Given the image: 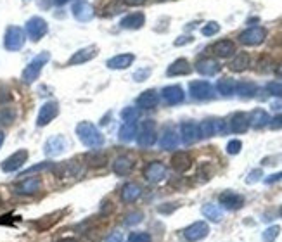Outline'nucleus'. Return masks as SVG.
I'll list each match as a JSON object with an SVG mask.
<instances>
[{
    "label": "nucleus",
    "mask_w": 282,
    "mask_h": 242,
    "mask_svg": "<svg viewBox=\"0 0 282 242\" xmlns=\"http://www.w3.org/2000/svg\"><path fill=\"white\" fill-rule=\"evenodd\" d=\"M275 73H277V76H282V61L277 64V68H275Z\"/></svg>",
    "instance_id": "bf43d9fd"
},
{
    "label": "nucleus",
    "mask_w": 282,
    "mask_h": 242,
    "mask_svg": "<svg viewBox=\"0 0 282 242\" xmlns=\"http://www.w3.org/2000/svg\"><path fill=\"white\" fill-rule=\"evenodd\" d=\"M142 218H144L142 211H133V213H130V215H127V218H125V225H127V227H133V225L140 223Z\"/></svg>",
    "instance_id": "37998d69"
},
{
    "label": "nucleus",
    "mask_w": 282,
    "mask_h": 242,
    "mask_svg": "<svg viewBox=\"0 0 282 242\" xmlns=\"http://www.w3.org/2000/svg\"><path fill=\"white\" fill-rule=\"evenodd\" d=\"M201 213H203L206 218L211 220V222H215V223H218V222L224 220V211H222L217 204H204V206L201 208Z\"/></svg>",
    "instance_id": "72a5a7b5"
},
{
    "label": "nucleus",
    "mask_w": 282,
    "mask_h": 242,
    "mask_svg": "<svg viewBox=\"0 0 282 242\" xmlns=\"http://www.w3.org/2000/svg\"><path fill=\"white\" fill-rule=\"evenodd\" d=\"M77 135L85 147L97 149L104 144V135L99 132V128L95 127V125L90 123V121H82V123L77 125Z\"/></svg>",
    "instance_id": "f257e3e1"
},
{
    "label": "nucleus",
    "mask_w": 282,
    "mask_h": 242,
    "mask_svg": "<svg viewBox=\"0 0 282 242\" xmlns=\"http://www.w3.org/2000/svg\"><path fill=\"white\" fill-rule=\"evenodd\" d=\"M137 107L138 109H154L159 104V94L156 90H146L137 97Z\"/></svg>",
    "instance_id": "aec40b11"
},
{
    "label": "nucleus",
    "mask_w": 282,
    "mask_h": 242,
    "mask_svg": "<svg viewBox=\"0 0 282 242\" xmlns=\"http://www.w3.org/2000/svg\"><path fill=\"white\" fill-rule=\"evenodd\" d=\"M159 147L165 149V151H173L179 147V135H177L175 128L166 127L161 132V139H159Z\"/></svg>",
    "instance_id": "4be33fe9"
},
{
    "label": "nucleus",
    "mask_w": 282,
    "mask_h": 242,
    "mask_svg": "<svg viewBox=\"0 0 282 242\" xmlns=\"http://www.w3.org/2000/svg\"><path fill=\"white\" fill-rule=\"evenodd\" d=\"M61 215V213H54V215H50V216H44V218L40 220V222H37V227L39 228H42V230H44V228H49L50 225H54L57 222V216Z\"/></svg>",
    "instance_id": "79ce46f5"
},
{
    "label": "nucleus",
    "mask_w": 282,
    "mask_h": 242,
    "mask_svg": "<svg viewBox=\"0 0 282 242\" xmlns=\"http://www.w3.org/2000/svg\"><path fill=\"white\" fill-rule=\"evenodd\" d=\"M16 119V111L12 107H4L0 109V127H9Z\"/></svg>",
    "instance_id": "e433bc0d"
},
{
    "label": "nucleus",
    "mask_w": 282,
    "mask_h": 242,
    "mask_svg": "<svg viewBox=\"0 0 282 242\" xmlns=\"http://www.w3.org/2000/svg\"><path fill=\"white\" fill-rule=\"evenodd\" d=\"M220 31V24L217 23V21H209V23H206L203 28H201V33H203L204 36H213L217 35V33Z\"/></svg>",
    "instance_id": "ea45409f"
},
{
    "label": "nucleus",
    "mask_w": 282,
    "mask_h": 242,
    "mask_svg": "<svg viewBox=\"0 0 282 242\" xmlns=\"http://www.w3.org/2000/svg\"><path fill=\"white\" fill-rule=\"evenodd\" d=\"M250 128V116L246 112H235L230 118V130L234 133H246Z\"/></svg>",
    "instance_id": "c85d7f7f"
},
{
    "label": "nucleus",
    "mask_w": 282,
    "mask_h": 242,
    "mask_svg": "<svg viewBox=\"0 0 282 242\" xmlns=\"http://www.w3.org/2000/svg\"><path fill=\"white\" fill-rule=\"evenodd\" d=\"M191 71H192L191 62H189L187 59H184V57H180V59L173 61L170 66H168L166 74L168 76H185V74H189Z\"/></svg>",
    "instance_id": "bb28decb"
},
{
    "label": "nucleus",
    "mask_w": 282,
    "mask_h": 242,
    "mask_svg": "<svg viewBox=\"0 0 282 242\" xmlns=\"http://www.w3.org/2000/svg\"><path fill=\"white\" fill-rule=\"evenodd\" d=\"M0 206H2V197H0Z\"/></svg>",
    "instance_id": "0e129e2a"
},
{
    "label": "nucleus",
    "mask_w": 282,
    "mask_h": 242,
    "mask_svg": "<svg viewBox=\"0 0 282 242\" xmlns=\"http://www.w3.org/2000/svg\"><path fill=\"white\" fill-rule=\"evenodd\" d=\"M268 127H270L272 130H280L282 128V114H277L275 118H272L270 123H268Z\"/></svg>",
    "instance_id": "3c124183"
},
{
    "label": "nucleus",
    "mask_w": 282,
    "mask_h": 242,
    "mask_svg": "<svg viewBox=\"0 0 282 242\" xmlns=\"http://www.w3.org/2000/svg\"><path fill=\"white\" fill-rule=\"evenodd\" d=\"M137 123L135 121H125L123 125H121L120 132H118V139L121 142H130L133 140V137H137Z\"/></svg>",
    "instance_id": "473e14b6"
},
{
    "label": "nucleus",
    "mask_w": 282,
    "mask_h": 242,
    "mask_svg": "<svg viewBox=\"0 0 282 242\" xmlns=\"http://www.w3.org/2000/svg\"><path fill=\"white\" fill-rule=\"evenodd\" d=\"M208 233H209L208 223L206 222H194L184 230V237H185V240L187 242H197V240H203L204 237H208Z\"/></svg>",
    "instance_id": "f8f14e48"
},
{
    "label": "nucleus",
    "mask_w": 282,
    "mask_h": 242,
    "mask_svg": "<svg viewBox=\"0 0 282 242\" xmlns=\"http://www.w3.org/2000/svg\"><path fill=\"white\" fill-rule=\"evenodd\" d=\"M121 118L123 121H135L138 118V107H125L121 111Z\"/></svg>",
    "instance_id": "c03bdc74"
},
{
    "label": "nucleus",
    "mask_w": 282,
    "mask_h": 242,
    "mask_svg": "<svg viewBox=\"0 0 282 242\" xmlns=\"http://www.w3.org/2000/svg\"><path fill=\"white\" fill-rule=\"evenodd\" d=\"M235 85H237V82L232 80V78H222V80L217 83V89L222 95L230 97V95L235 94Z\"/></svg>",
    "instance_id": "c9c22d12"
},
{
    "label": "nucleus",
    "mask_w": 282,
    "mask_h": 242,
    "mask_svg": "<svg viewBox=\"0 0 282 242\" xmlns=\"http://www.w3.org/2000/svg\"><path fill=\"white\" fill-rule=\"evenodd\" d=\"M140 194H142V187L135 182H128L121 187L120 197H121V201L123 203H133L140 197Z\"/></svg>",
    "instance_id": "b1692460"
},
{
    "label": "nucleus",
    "mask_w": 282,
    "mask_h": 242,
    "mask_svg": "<svg viewBox=\"0 0 282 242\" xmlns=\"http://www.w3.org/2000/svg\"><path fill=\"white\" fill-rule=\"evenodd\" d=\"M106 242H123V233H121V232H113L111 235L106 239Z\"/></svg>",
    "instance_id": "864d4df0"
},
{
    "label": "nucleus",
    "mask_w": 282,
    "mask_h": 242,
    "mask_svg": "<svg viewBox=\"0 0 282 242\" xmlns=\"http://www.w3.org/2000/svg\"><path fill=\"white\" fill-rule=\"evenodd\" d=\"M149 76H151V68H142V69H138V71L133 73V80L138 82V83L147 80Z\"/></svg>",
    "instance_id": "de8ad7c7"
},
{
    "label": "nucleus",
    "mask_w": 282,
    "mask_h": 242,
    "mask_svg": "<svg viewBox=\"0 0 282 242\" xmlns=\"http://www.w3.org/2000/svg\"><path fill=\"white\" fill-rule=\"evenodd\" d=\"M250 62H251L250 54H248V52H239V54H235V57L230 61L229 68L232 71H235V73H241V71L250 68Z\"/></svg>",
    "instance_id": "2f4dec72"
},
{
    "label": "nucleus",
    "mask_w": 282,
    "mask_h": 242,
    "mask_svg": "<svg viewBox=\"0 0 282 242\" xmlns=\"http://www.w3.org/2000/svg\"><path fill=\"white\" fill-rule=\"evenodd\" d=\"M161 97L168 106H177V104H180L185 99V94H184L182 87L170 85V87H165V89L161 90Z\"/></svg>",
    "instance_id": "6ab92c4d"
},
{
    "label": "nucleus",
    "mask_w": 282,
    "mask_h": 242,
    "mask_svg": "<svg viewBox=\"0 0 282 242\" xmlns=\"http://www.w3.org/2000/svg\"><path fill=\"white\" fill-rule=\"evenodd\" d=\"M180 135H182L184 144H187V145L194 144V142L201 139L199 125L192 123V121H184V123L180 125Z\"/></svg>",
    "instance_id": "a211bd4d"
},
{
    "label": "nucleus",
    "mask_w": 282,
    "mask_h": 242,
    "mask_svg": "<svg viewBox=\"0 0 282 242\" xmlns=\"http://www.w3.org/2000/svg\"><path fill=\"white\" fill-rule=\"evenodd\" d=\"M97 47L95 45H88V47H83V49H80V51H77L73 54V56L69 57V61H68V64L69 66H78V64H85V62L88 61H92L94 57H97Z\"/></svg>",
    "instance_id": "2eb2a0df"
},
{
    "label": "nucleus",
    "mask_w": 282,
    "mask_h": 242,
    "mask_svg": "<svg viewBox=\"0 0 282 242\" xmlns=\"http://www.w3.org/2000/svg\"><path fill=\"white\" fill-rule=\"evenodd\" d=\"M144 178L149 183H159L166 178V166L161 161H153L144 168Z\"/></svg>",
    "instance_id": "9b49d317"
},
{
    "label": "nucleus",
    "mask_w": 282,
    "mask_h": 242,
    "mask_svg": "<svg viewBox=\"0 0 282 242\" xmlns=\"http://www.w3.org/2000/svg\"><path fill=\"white\" fill-rule=\"evenodd\" d=\"M127 240L128 242H153V237L147 232H132Z\"/></svg>",
    "instance_id": "a19ab883"
},
{
    "label": "nucleus",
    "mask_w": 282,
    "mask_h": 242,
    "mask_svg": "<svg viewBox=\"0 0 282 242\" xmlns=\"http://www.w3.org/2000/svg\"><path fill=\"white\" fill-rule=\"evenodd\" d=\"M159 2H166V0H159Z\"/></svg>",
    "instance_id": "69168bd1"
},
{
    "label": "nucleus",
    "mask_w": 282,
    "mask_h": 242,
    "mask_svg": "<svg viewBox=\"0 0 282 242\" xmlns=\"http://www.w3.org/2000/svg\"><path fill=\"white\" fill-rule=\"evenodd\" d=\"M144 24H146V16L142 12H133V14L125 16L120 21V26L123 30H140Z\"/></svg>",
    "instance_id": "393cba45"
},
{
    "label": "nucleus",
    "mask_w": 282,
    "mask_h": 242,
    "mask_svg": "<svg viewBox=\"0 0 282 242\" xmlns=\"http://www.w3.org/2000/svg\"><path fill=\"white\" fill-rule=\"evenodd\" d=\"M279 215L282 216V206H280V210H279Z\"/></svg>",
    "instance_id": "e2e57ef3"
},
{
    "label": "nucleus",
    "mask_w": 282,
    "mask_h": 242,
    "mask_svg": "<svg viewBox=\"0 0 282 242\" xmlns=\"http://www.w3.org/2000/svg\"><path fill=\"white\" fill-rule=\"evenodd\" d=\"M4 140H6V135H4V132H0V147L4 145Z\"/></svg>",
    "instance_id": "052dcab7"
},
{
    "label": "nucleus",
    "mask_w": 282,
    "mask_h": 242,
    "mask_svg": "<svg viewBox=\"0 0 282 242\" xmlns=\"http://www.w3.org/2000/svg\"><path fill=\"white\" fill-rule=\"evenodd\" d=\"M50 61V54L49 52H40L37 57H33L31 62L26 66V68L23 69V74H21V78H23L24 83H33L37 80V78L40 76L42 69H44V66L47 64Z\"/></svg>",
    "instance_id": "f03ea898"
},
{
    "label": "nucleus",
    "mask_w": 282,
    "mask_h": 242,
    "mask_svg": "<svg viewBox=\"0 0 282 242\" xmlns=\"http://www.w3.org/2000/svg\"><path fill=\"white\" fill-rule=\"evenodd\" d=\"M241 149H242V142L237 140V139L230 140L229 144H227V152H229L230 156H235V154H239V152H241Z\"/></svg>",
    "instance_id": "49530a36"
},
{
    "label": "nucleus",
    "mask_w": 282,
    "mask_h": 242,
    "mask_svg": "<svg viewBox=\"0 0 282 242\" xmlns=\"http://www.w3.org/2000/svg\"><path fill=\"white\" fill-rule=\"evenodd\" d=\"M211 51L217 57L227 59V57H230L235 54V44L232 40H218L217 44L211 45Z\"/></svg>",
    "instance_id": "a878e982"
},
{
    "label": "nucleus",
    "mask_w": 282,
    "mask_h": 242,
    "mask_svg": "<svg viewBox=\"0 0 282 242\" xmlns=\"http://www.w3.org/2000/svg\"><path fill=\"white\" fill-rule=\"evenodd\" d=\"M68 0H54V4H57V6H62V4H66Z\"/></svg>",
    "instance_id": "680f3d73"
},
{
    "label": "nucleus",
    "mask_w": 282,
    "mask_h": 242,
    "mask_svg": "<svg viewBox=\"0 0 282 242\" xmlns=\"http://www.w3.org/2000/svg\"><path fill=\"white\" fill-rule=\"evenodd\" d=\"M262 177H263V172H262V170H253V172L248 175L246 183H256Z\"/></svg>",
    "instance_id": "8fccbe9b"
},
{
    "label": "nucleus",
    "mask_w": 282,
    "mask_h": 242,
    "mask_svg": "<svg viewBox=\"0 0 282 242\" xmlns=\"http://www.w3.org/2000/svg\"><path fill=\"white\" fill-rule=\"evenodd\" d=\"M268 123H270V116H268L267 111H263V109H255V111L250 114V127L256 128V130H258V128L267 127Z\"/></svg>",
    "instance_id": "7c9ffc66"
},
{
    "label": "nucleus",
    "mask_w": 282,
    "mask_h": 242,
    "mask_svg": "<svg viewBox=\"0 0 282 242\" xmlns=\"http://www.w3.org/2000/svg\"><path fill=\"white\" fill-rule=\"evenodd\" d=\"M87 161H88V165H92V166H95V168H99V166L106 165L108 157L104 156V154L92 152V154H88V156H87Z\"/></svg>",
    "instance_id": "4c0bfd02"
},
{
    "label": "nucleus",
    "mask_w": 282,
    "mask_h": 242,
    "mask_svg": "<svg viewBox=\"0 0 282 242\" xmlns=\"http://www.w3.org/2000/svg\"><path fill=\"white\" fill-rule=\"evenodd\" d=\"M133 170V161L128 156H118L115 163H113V172L120 177H127Z\"/></svg>",
    "instance_id": "c756f323"
},
{
    "label": "nucleus",
    "mask_w": 282,
    "mask_h": 242,
    "mask_svg": "<svg viewBox=\"0 0 282 242\" xmlns=\"http://www.w3.org/2000/svg\"><path fill=\"white\" fill-rule=\"evenodd\" d=\"M256 85L253 82H241L235 85V94H239V97L241 99H251L255 97L256 94Z\"/></svg>",
    "instance_id": "f704fd0d"
},
{
    "label": "nucleus",
    "mask_w": 282,
    "mask_h": 242,
    "mask_svg": "<svg viewBox=\"0 0 282 242\" xmlns=\"http://www.w3.org/2000/svg\"><path fill=\"white\" fill-rule=\"evenodd\" d=\"M218 201H220V204L225 208V210H230V211L241 210V208L244 206V197H242L241 194H237V192H232V190L222 192L220 197H218Z\"/></svg>",
    "instance_id": "4468645a"
},
{
    "label": "nucleus",
    "mask_w": 282,
    "mask_h": 242,
    "mask_svg": "<svg viewBox=\"0 0 282 242\" xmlns=\"http://www.w3.org/2000/svg\"><path fill=\"white\" fill-rule=\"evenodd\" d=\"M24 42H26V35L21 30L19 26H9L4 35V47L9 52L21 51L24 47Z\"/></svg>",
    "instance_id": "7ed1b4c3"
},
{
    "label": "nucleus",
    "mask_w": 282,
    "mask_h": 242,
    "mask_svg": "<svg viewBox=\"0 0 282 242\" xmlns=\"http://www.w3.org/2000/svg\"><path fill=\"white\" fill-rule=\"evenodd\" d=\"M47 31H49L47 21L40 18V16H33V18H29L26 21V33L31 42H40L47 35Z\"/></svg>",
    "instance_id": "20e7f679"
},
{
    "label": "nucleus",
    "mask_w": 282,
    "mask_h": 242,
    "mask_svg": "<svg viewBox=\"0 0 282 242\" xmlns=\"http://www.w3.org/2000/svg\"><path fill=\"white\" fill-rule=\"evenodd\" d=\"M196 71L203 76H213L220 71V64H218L217 59H211V57H204V59H199L196 62Z\"/></svg>",
    "instance_id": "5701e85b"
},
{
    "label": "nucleus",
    "mask_w": 282,
    "mask_h": 242,
    "mask_svg": "<svg viewBox=\"0 0 282 242\" xmlns=\"http://www.w3.org/2000/svg\"><path fill=\"white\" fill-rule=\"evenodd\" d=\"M73 16L75 19L80 21V23H88L94 18V7L87 2V0H77L73 4Z\"/></svg>",
    "instance_id": "dca6fc26"
},
{
    "label": "nucleus",
    "mask_w": 282,
    "mask_h": 242,
    "mask_svg": "<svg viewBox=\"0 0 282 242\" xmlns=\"http://www.w3.org/2000/svg\"><path fill=\"white\" fill-rule=\"evenodd\" d=\"M50 163H40V165H35V166H31V168H28V170H24L23 172V175H29V173H35V172H42V170H47V168H50ZM23 175H21V177H23Z\"/></svg>",
    "instance_id": "09e8293b"
},
{
    "label": "nucleus",
    "mask_w": 282,
    "mask_h": 242,
    "mask_svg": "<svg viewBox=\"0 0 282 242\" xmlns=\"http://www.w3.org/2000/svg\"><path fill=\"white\" fill-rule=\"evenodd\" d=\"M133 61H135L133 54H118L106 62V66L109 69H127L133 64Z\"/></svg>",
    "instance_id": "cd10ccee"
},
{
    "label": "nucleus",
    "mask_w": 282,
    "mask_h": 242,
    "mask_svg": "<svg viewBox=\"0 0 282 242\" xmlns=\"http://www.w3.org/2000/svg\"><path fill=\"white\" fill-rule=\"evenodd\" d=\"M158 140V133H156V125L153 119H147L140 125L137 132V142L140 147H151Z\"/></svg>",
    "instance_id": "39448f33"
},
{
    "label": "nucleus",
    "mask_w": 282,
    "mask_h": 242,
    "mask_svg": "<svg viewBox=\"0 0 282 242\" xmlns=\"http://www.w3.org/2000/svg\"><path fill=\"white\" fill-rule=\"evenodd\" d=\"M68 149V140L64 139L62 135H54L47 139L44 145V152L47 154L50 157H56V156H61L62 152Z\"/></svg>",
    "instance_id": "ddd939ff"
},
{
    "label": "nucleus",
    "mask_w": 282,
    "mask_h": 242,
    "mask_svg": "<svg viewBox=\"0 0 282 242\" xmlns=\"http://www.w3.org/2000/svg\"><path fill=\"white\" fill-rule=\"evenodd\" d=\"M26 159H28V151L26 149H19V151L11 154L7 159H4L2 163H0V168H2V172H6V173L18 172L19 168H23V165L26 163Z\"/></svg>",
    "instance_id": "0eeeda50"
},
{
    "label": "nucleus",
    "mask_w": 282,
    "mask_h": 242,
    "mask_svg": "<svg viewBox=\"0 0 282 242\" xmlns=\"http://www.w3.org/2000/svg\"><path fill=\"white\" fill-rule=\"evenodd\" d=\"M265 38H267V30L262 26L248 28V30H244L241 35H239V42H241L242 45H250V47L263 44Z\"/></svg>",
    "instance_id": "423d86ee"
},
{
    "label": "nucleus",
    "mask_w": 282,
    "mask_h": 242,
    "mask_svg": "<svg viewBox=\"0 0 282 242\" xmlns=\"http://www.w3.org/2000/svg\"><path fill=\"white\" fill-rule=\"evenodd\" d=\"M11 101V94L7 90H0V104Z\"/></svg>",
    "instance_id": "6e6d98bb"
},
{
    "label": "nucleus",
    "mask_w": 282,
    "mask_h": 242,
    "mask_svg": "<svg viewBox=\"0 0 282 242\" xmlns=\"http://www.w3.org/2000/svg\"><path fill=\"white\" fill-rule=\"evenodd\" d=\"M192 166V156L189 152H175L173 156H171V168L175 170V172L179 173H185L189 168Z\"/></svg>",
    "instance_id": "412c9836"
},
{
    "label": "nucleus",
    "mask_w": 282,
    "mask_h": 242,
    "mask_svg": "<svg viewBox=\"0 0 282 242\" xmlns=\"http://www.w3.org/2000/svg\"><path fill=\"white\" fill-rule=\"evenodd\" d=\"M280 178H282V172L275 173V175H270L268 178H265V183H267V185H270V183H275L277 180H280Z\"/></svg>",
    "instance_id": "5fc2aeb1"
},
{
    "label": "nucleus",
    "mask_w": 282,
    "mask_h": 242,
    "mask_svg": "<svg viewBox=\"0 0 282 242\" xmlns=\"http://www.w3.org/2000/svg\"><path fill=\"white\" fill-rule=\"evenodd\" d=\"M42 189V180L39 177L24 178L23 182H19L18 185H14V192L19 195H33Z\"/></svg>",
    "instance_id": "f3484780"
},
{
    "label": "nucleus",
    "mask_w": 282,
    "mask_h": 242,
    "mask_svg": "<svg viewBox=\"0 0 282 242\" xmlns=\"http://www.w3.org/2000/svg\"><path fill=\"white\" fill-rule=\"evenodd\" d=\"M225 121L224 119H204L199 125L201 139H209L213 135H222L225 133Z\"/></svg>",
    "instance_id": "6e6552de"
},
{
    "label": "nucleus",
    "mask_w": 282,
    "mask_h": 242,
    "mask_svg": "<svg viewBox=\"0 0 282 242\" xmlns=\"http://www.w3.org/2000/svg\"><path fill=\"white\" fill-rule=\"evenodd\" d=\"M267 90L273 97H282V82H270L267 85Z\"/></svg>",
    "instance_id": "a18cd8bd"
},
{
    "label": "nucleus",
    "mask_w": 282,
    "mask_h": 242,
    "mask_svg": "<svg viewBox=\"0 0 282 242\" xmlns=\"http://www.w3.org/2000/svg\"><path fill=\"white\" fill-rule=\"evenodd\" d=\"M189 92H191V97L196 99V101H209V99L215 97L213 87L208 82H203V80L192 82L189 85Z\"/></svg>",
    "instance_id": "1a4fd4ad"
},
{
    "label": "nucleus",
    "mask_w": 282,
    "mask_h": 242,
    "mask_svg": "<svg viewBox=\"0 0 282 242\" xmlns=\"http://www.w3.org/2000/svg\"><path fill=\"white\" fill-rule=\"evenodd\" d=\"M279 233H280L279 225H272V227H268L267 230L263 232V242H273L279 237Z\"/></svg>",
    "instance_id": "58836bf2"
},
{
    "label": "nucleus",
    "mask_w": 282,
    "mask_h": 242,
    "mask_svg": "<svg viewBox=\"0 0 282 242\" xmlns=\"http://www.w3.org/2000/svg\"><path fill=\"white\" fill-rule=\"evenodd\" d=\"M57 242H78L75 237H64V239H59Z\"/></svg>",
    "instance_id": "13d9d810"
},
{
    "label": "nucleus",
    "mask_w": 282,
    "mask_h": 242,
    "mask_svg": "<svg viewBox=\"0 0 282 242\" xmlns=\"http://www.w3.org/2000/svg\"><path fill=\"white\" fill-rule=\"evenodd\" d=\"M192 40H194V38H192L191 35H189V36H179V38L175 40V47H182V45H187V44H191Z\"/></svg>",
    "instance_id": "603ef678"
},
{
    "label": "nucleus",
    "mask_w": 282,
    "mask_h": 242,
    "mask_svg": "<svg viewBox=\"0 0 282 242\" xmlns=\"http://www.w3.org/2000/svg\"><path fill=\"white\" fill-rule=\"evenodd\" d=\"M59 114V104L54 101L45 102L44 106L40 107L39 116H37V127H47L52 119H56Z\"/></svg>",
    "instance_id": "9d476101"
},
{
    "label": "nucleus",
    "mask_w": 282,
    "mask_h": 242,
    "mask_svg": "<svg viewBox=\"0 0 282 242\" xmlns=\"http://www.w3.org/2000/svg\"><path fill=\"white\" fill-rule=\"evenodd\" d=\"M147 0H125V4L127 6H132V7H137V6H142V4H146Z\"/></svg>",
    "instance_id": "4d7b16f0"
}]
</instances>
